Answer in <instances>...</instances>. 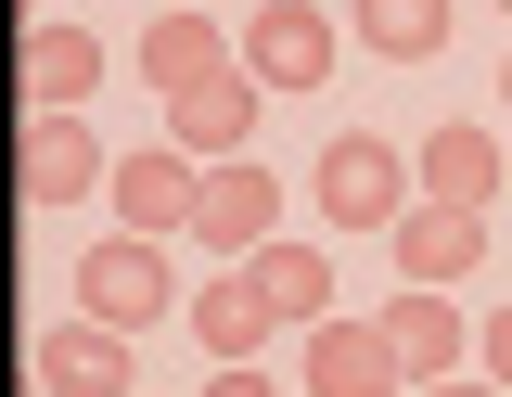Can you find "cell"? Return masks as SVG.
I'll use <instances>...</instances> for the list:
<instances>
[{
    "mask_svg": "<svg viewBox=\"0 0 512 397\" xmlns=\"http://www.w3.org/2000/svg\"><path fill=\"white\" fill-rule=\"evenodd\" d=\"M384 333H397L410 385H448V372H461V308H436V282H410V295L384 308Z\"/></svg>",
    "mask_w": 512,
    "mask_h": 397,
    "instance_id": "cell-16",
    "label": "cell"
},
{
    "mask_svg": "<svg viewBox=\"0 0 512 397\" xmlns=\"http://www.w3.org/2000/svg\"><path fill=\"white\" fill-rule=\"evenodd\" d=\"M500 205H512V193H500Z\"/></svg>",
    "mask_w": 512,
    "mask_h": 397,
    "instance_id": "cell-23",
    "label": "cell"
},
{
    "mask_svg": "<svg viewBox=\"0 0 512 397\" xmlns=\"http://www.w3.org/2000/svg\"><path fill=\"white\" fill-rule=\"evenodd\" d=\"M487 269V205H448V193H423L410 218H397V282H474Z\"/></svg>",
    "mask_w": 512,
    "mask_h": 397,
    "instance_id": "cell-9",
    "label": "cell"
},
{
    "mask_svg": "<svg viewBox=\"0 0 512 397\" xmlns=\"http://www.w3.org/2000/svg\"><path fill=\"white\" fill-rule=\"evenodd\" d=\"M231 65H244V39H231L205 0H167V13L141 26V90H167V103L205 90V77H231Z\"/></svg>",
    "mask_w": 512,
    "mask_h": 397,
    "instance_id": "cell-6",
    "label": "cell"
},
{
    "mask_svg": "<svg viewBox=\"0 0 512 397\" xmlns=\"http://www.w3.org/2000/svg\"><path fill=\"white\" fill-rule=\"evenodd\" d=\"M423 193H448V205H500L512 193V141L500 129H474V116H448V129H423Z\"/></svg>",
    "mask_w": 512,
    "mask_h": 397,
    "instance_id": "cell-10",
    "label": "cell"
},
{
    "mask_svg": "<svg viewBox=\"0 0 512 397\" xmlns=\"http://www.w3.org/2000/svg\"><path fill=\"white\" fill-rule=\"evenodd\" d=\"M39 397H141V359H128V333L116 321H52L39 333Z\"/></svg>",
    "mask_w": 512,
    "mask_h": 397,
    "instance_id": "cell-7",
    "label": "cell"
},
{
    "mask_svg": "<svg viewBox=\"0 0 512 397\" xmlns=\"http://www.w3.org/2000/svg\"><path fill=\"white\" fill-rule=\"evenodd\" d=\"M26 103H39V116H77V103H90V90H103V39H90V26H26Z\"/></svg>",
    "mask_w": 512,
    "mask_h": 397,
    "instance_id": "cell-13",
    "label": "cell"
},
{
    "mask_svg": "<svg viewBox=\"0 0 512 397\" xmlns=\"http://www.w3.org/2000/svg\"><path fill=\"white\" fill-rule=\"evenodd\" d=\"M77 308H90V321H116V333H154L167 308H180L167 244H154V231H103V244L77 257Z\"/></svg>",
    "mask_w": 512,
    "mask_h": 397,
    "instance_id": "cell-2",
    "label": "cell"
},
{
    "mask_svg": "<svg viewBox=\"0 0 512 397\" xmlns=\"http://www.w3.org/2000/svg\"><path fill=\"white\" fill-rule=\"evenodd\" d=\"M192 333H205V359H256V346L282 333V295L256 282V257H231L205 295H192Z\"/></svg>",
    "mask_w": 512,
    "mask_h": 397,
    "instance_id": "cell-12",
    "label": "cell"
},
{
    "mask_svg": "<svg viewBox=\"0 0 512 397\" xmlns=\"http://www.w3.org/2000/svg\"><path fill=\"white\" fill-rule=\"evenodd\" d=\"M103 193H116V231H154V244H167V231L205 218V154H180V141L116 154V180H103Z\"/></svg>",
    "mask_w": 512,
    "mask_h": 397,
    "instance_id": "cell-4",
    "label": "cell"
},
{
    "mask_svg": "<svg viewBox=\"0 0 512 397\" xmlns=\"http://www.w3.org/2000/svg\"><path fill=\"white\" fill-rule=\"evenodd\" d=\"M500 13H512V0H500Z\"/></svg>",
    "mask_w": 512,
    "mask_h": 397,
    "instance_id": "cell-22",
    "label": "cell"
},
{
    "mask_svg": "<svg viewBox=\"0 0 512 397\" xmlns=\"http://www.w3.org/2000/svg\"><path fill=\"white\" fill-rule=\"evenodd\" d=\"M205 397H282V385H269L256 359H218V372H205Z\"/></svg>",
    "mask_w": 512,
    "mask_h": 397,
    "instance_id": "cell-18",
    "label": "cell"
},
{
    "mask_svg": "<svg viewBox=\"0 0 512 397\" xmlns=\"http://www.w3.org/2000/svg\"><path fill=\"white\" fill-rule=\"evenodd\" d=\"M410 397H512V385H461V372H448V385H410Z\"/></svg>",
    "mask_w": 512,
    "mask_h": 397,
    "instance_id": "cell-20",
    "label": "cell"
},
{
    "mask_svg": "<svg viewBox=\"0 0 512 397\" xmlns=\"http://www.w3.org/2000/svg\"><path fill=\"white\" fill-rule=\"evenodd\" d=\"M103 180H116V154L77 129V116H26V154H13V193L26 205H90Z\"/></svg>",
    "mask_w": 512,
    "mask_h": 397,
    "instance_id": "cell-8",
    "label": "cell"
},
{
    "mask_svg": "<svg viewBox=\"0 0 512 397\" xmlns=\"http://www.w3.org/2000/svg\"><path fill=\"white\" fill-rule=\"evenodd\" d=\"M410 180H423V167H410L384 129H333L320 141V218H333V231H397V218L423 205Z\"/></svg>",
    "mask_w": 512,
    "mask_h": 397,
    "instance_id": "cell-1",
    "label": "cell"
},
{
    "mask_svg": "<svg viewBox=\"0 0 512 397\" xmlns=\"http://www.w3.org/2000/svg\"><path fill=\"white\" fill-rule=\"evenodd\" d=\"M256 282L282 295V321H333V257L295 244V231H269V244H256Z\"/></svg>",
    "mask_w": 512,
    "mask_h": 397,
    "instance_id": "cell-17",
    "label": "cell"
},
{
    "mask_svg": "<svg viewBox=\"0 0 512 397\" xmlns=\"http://www.w3.org/2000/svg\"><path fill=\"white\" fill-rule=\"evenodd\" d=\"M244 77L282 90V103L320 90V77H333V13H320V0H256L244 13Z\"/></svg>",
    "mask_w": 512,
    "mask_h": 397,
    "instance_id": "cell-3",
    "label": "cell"
},
{
    "mask_svg": "<svg viewBox=\"0 0 512 397\" xmlns=\"http://www.w3.org/2000/svg\"><path fill=\"white\" fill-rule=\"evenodd\" d=\"M308 397H410V359H397V333L372 321H308Z\"/></svg>",
    "mask_w": 512,
    "mask_h": 397,
    "instance_id": "cell-5",
    "label": "cell"
},
{
    "mask_svg": "<svg viewBox=\"0 0 512 397\" xmlns=\"http://www.w3.org/2000/svg\"><path fill=\"white\" fill-rule=\"evenodd\" d=\"M500 103H512V52H500Z\"/></svg>",
    "mask_w": 512,
    "mask_h": 397,
    "instance_id": "cell-21",
    "label": "cell"
},
{
    "mask_svg": "<svg viewBox=\"0 0 512 397\" xmlns=\"http://www.w3.org/2000/svg\"><path fill=\"white\" fill-rule=\"evenodd\" d=\"M218 257H256L269 231H282V180L256 167V154H231V167H205V218H192Z\"/></svg>",
    "mask_w": 512,
    "mask_h": 397,
    "instance_id": "cell-11",
    "label": "cell"
},
{
    "mask_svg": "<svg viewBox=\"0 0 512 397\" xmlns=\"http://www.w3.org/2000/svg\"><path fill=\"white\" fill-rule=\"evenodd\" d=\"M244 129H256V77H244V65L167 103V141H180V154H205V167H231V154H244Z\"/></svg>",
    "mask_w": 512,
    "mask_h": 397,
    "instance_id": "cell-14",
    "label": "cell"
},
{
    "mask_svg": "<svg viewBox=\"0 0 512 397\" xmlns=\"http://www.w3.org/2000/svg\"><path fill=\"white\" fill-rule=\"evenodd\" d=\"M346 26H359V52H384V65H436L448 52V0H346Z\"/></svg>",
    "mask_w": 512,
    "mask_h": 397,
    "instance_id": "cell-15",
    "label": "cell"
},
{
    "mask_svg": "<svg viewBox=\"0 0 512 397\" xmlns=\"http://www.w3.org/2000/svg\"><path fill=\"white\" fill-rule=\"evenodd\" d=\"M487 385H512V308L487 321Z\"/></svg>",
    "mask_w": 512,
    "mask_h": 397,
    "instance_id": "cell-19",
    "label": "cell"
}]
</instances>
